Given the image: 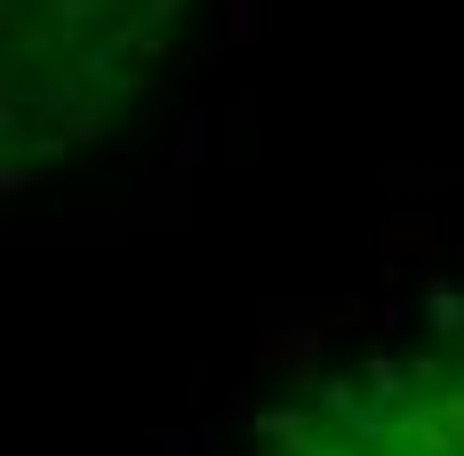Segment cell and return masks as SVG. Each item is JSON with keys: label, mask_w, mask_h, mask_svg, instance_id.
<instances>
[{"label": "cell", "mask_w": 464, "mask_h": 456, "mask_svg": "<svg viewBox=\"0 0 464 456\" xmlns=\"http://www.w3.org/2000/svg\"><path fill=\"white\" fill-rule=\"evenodd\" d=\"M240 456H464V296L296 368Z\"/></svg>", "instance_id": "6da1fadb"}]
</instances>
